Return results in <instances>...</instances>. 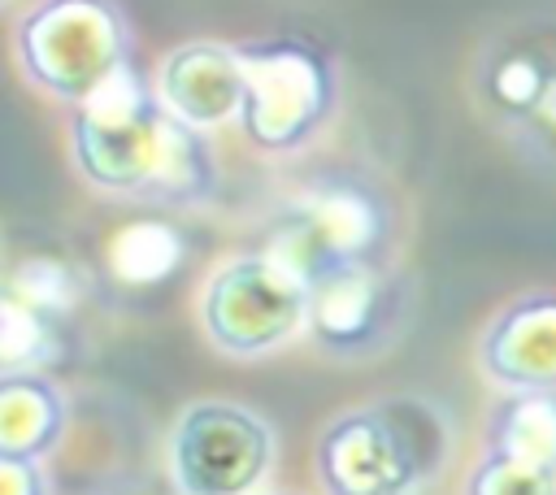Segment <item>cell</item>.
<instances>
[{"label":"cell","mask_w":556,"mask_h":495,"mask_svg":"<svg viewBox=\"0 0 556 495\" xmlns=\"http://www.w3.org/2000/svg\"><path fill=\"white\" fill-rule=\"evenodd\" d=\"M70 156L96 191L152 208H195L217 191L208 130L182 122L135 65L70 109Z\"/></svg>","instance_id":"6da1fadb"},{"label":"cell","mask_w":556,"mask_h":495,"mask_svg":"<svg viewBox=\"0 0 556 495\" xmlns=\"http://www.w3.org/2000/svg\"><path fill=\"white\" fill-rule=\"evenodd\" d=\"M447 452L452 426L434 404L387 399L339 412L313 447V469L326 495H417Z\"/></svg>","instance_id":"7a4b0ae2"},{"label":"cell","mask_w":556,"mask_h":495,"mask_svg":"<svg viewBox=\"0 0 556 495\" xmlns=\"http://www.w3.org/2000/svg\"><path fill=\"white\" fill-rule=\"evenodd\" d=\"M13 52L35 91L74 109L135 65V30L117 0H35L13 26Z\"/></svg>","instance_id":"3957f363"},{"label":"cell","mask_w":556,"mask_h":495,"mask_svg":"<svg viewBox=\"0 0 556 495\" xmlns=\"http://www.w3.org/2000/svg\"><path fill=\"white\" fill-rule=\"evenodd\" d=\"M235 52L243 65V139L269 156H291L308 148L339 104L334 61L300 35L243 39L235 43Z\"/></svg>","instance_id":"277c9868"},{"label":"cell","mask_w":556,"mask_h":495,"mask_svg":"<svg viewBox=\"0 0 556 495\" xmlns=\"http://www.w3.org/2000/svg\"><path fill=\"white\" fill-rule=\"evenodd\" d=\"M265 248L282 256L308 282L339 261L387 256L391 248V204L361 178L330 174L295 191L269 226Z\"/></svg>","instance_id":"5b68a950"},{"label":"cell","mask_w":556,"mask_h":495,"mask_svg":"<svg viewBox=\"0 0 556 495\" xmlns=\"http://www.w3.org/2000/svg\"><path fill=\"white\" fill-rule=\"evenodd\" d=\"M200 321L217 352L265 356L308 321V278L269 248L226 261L200 295Z\"/></svg>","instance_id":"8992f818"},{"label":"cell","mask_w":556,"mask_h":495,"mask_svg":"<svg viewBox=\"0 0 556 495\" xmlns=\"http://www.w3.org/2000/svg\"><path fill=\"white\" fill-rule=\"evenodd\" d=\"M274 430L243 404H191L169 443V473L178 495H252L274 469Z\"/></svg>","instance_id":"52a82bcc"},{"label":"cell","mask_w":556,"mask_h":495,"mask_svg":"<svg viewBox=\"0 0 556 495\" xmlns=\"http://www.w3.org/2000/svg\"><path fill=\"white\" fill-rule=\"evenodd\" d=\"M408 321V282L387 256L339 261L308 282L304 330L330 356H374L400 339Z\"/></svg>","instance_id":"ba28073f"},{"label":"cell","mask_w":556,"mask_h":495,"mask_svg":"<svg viewBox=\"0 0 556 495\" xmlns=\"http://www.w3.org/2000/svg\"><path fill=\"white\" fill-rule=\"evenodd\" d=\"M482 378L508 391H556V291L508 300L478 334Z\"/></svg>","instance_id":"9c48e42d"},{"label":"cell","mask_w":556,"mask_h":495,"mask_svg":"<svg viewBox=\"0 0 556 495\" xmlns=\"http://www.w3.org/2000/svg\"><path fill=\"white\" fill-rule=\"evenodd\" d=\"M556 78V35L547 26L500 30L478 56V100L495 117V126L513 139L526 117L539 109L547 82Z\"/></svg>","instance_id":"30bf717a"},{"label":"cell","mask_w":556,"mask_h":495,"mask_svg":"<svg viewBox=\"0 0 556 495\" xmlns=\"http://www.w3.org/2000/svg\"><path fill=\"white\" fill-rule=\"evenodd\" d=\"M156 96L191 126L217 130L226 122H239L243 109V65L235 43L217 39H191L174 48L161 61Z\"/></svg>","instance_id":"8fae6325"},{"label":"cell","mask_w":556,"mask_h":495,"mask_svg":"<svg viewBox=\"0 0 556 495\" xmlns=\"http://www.w3.org/2000/svg\"><path fill=\"white\" fill-rule=\"evenodd\" d=\"M70 426V404L43 369L0 373V452L43 460L56 452Z\"/></svg>","instance_id":"7c38bea8"},{"label":"cell","mask_w":556,"mask_h":495,"mask_svg":"<svg viewBox=\"0 0 556 495\" xmlns=\"http://www.w3.org/2000/svg\"><path fill=\"white\" fill-rule=\"evenodd\" d=\"M486 452L556 478V391H508L486 412Z\"/></svg>","instance_id":"4fadbf2b"},{"label":"cell","mask_w":556,"mask_h":495,"mask_svg":"<svg viewBox=\"0 0 556 495\" xmlns=\"http://www.w3.org/2000/svg\"><path fill=\"white\" fill-rule=\"evenodd\" d=\"M178 261H182V239L169 221H156V217L122 226L104 248L109 274L126 287H152V282L169 278L178 269Z\"/></svg>","instance_id":"5bb4252c"},{"label":"cell","mask_w":556,"mask_h":495,"mask_svg":"<svg viewBox=\"0 0 556 495\" xmlns=\"http://www.w3.org/2000/svg\"><path fill=\"white\" fill-rule=\"evenodd\" d=\"M13 300H22L30 313H39V317H48V321H61L65 313H74V304H78V278H74V269L65 265V261H56V256H30V261H22L13 274H9V282H0Z\"/></svg>","instance_id":"9a60e30c"},{"label":"cell","mask_w":556,"mask_h":495,"mask_svg":"<svg viewBox=\"0 0 556 495\" xmlns=\"http://www.w3.org/2000/svg\"><path fill=\"white\" fill-rule=\"evenodd\" d=\"M56 356V321L30 313L0 287V373L4 369H43Z\"/></svg>","instance_id":"2e32d148"},{"label":"cell","mask_w":556,"mask_h":495,"mask_svg":"<svg viewBox=\"0 0 556 495\" xmlns=\"http://www.w3.org/2000/svg\"><path fill=\"white\" fill-rule=\"evenodd\" d=\"M465 495H556V478L530 469L513 456L482 452V460L465 478Z\"/></svg>","instance_id":"e0dca14e"},{"label":"cell","mask_w":556,"mask_h":495,"mask_svg":"<svg viewBox=\"0 0 556 495\" xmlns=\"http://www.w3.org/2000/svg\"><path fill=\"white\" fill-rule=\"evenodd\" d=\"M513 143L521 152H530L534 161H556V78L547 82L539 109L526 117V126L513 135Z\"/></svg>","instance_id":"ac0fdd59"},{"label":"cell","mask_w":556,"mask_h":495,"mask_svg":"<svg viewBox=\"0 0 556 495\" xmlns=\"http://www.w3.org/2000/svg\"><path fill=\"white\" fill-rule=\"evenodd\" d=\"M0 495H48L39 460L4 456V452H0Z\"/></svg>","instance_id":"d6986e66"},{"label":"cell","mask_w":556,"mask_h":495,"mask_svg":"<svg viewBox=\"0 0 556 495\" xmlns=\"http://www.w3.org/2000/svg\"><path fill=\"white\" fill-rule=\"evenodd\" d=\"M126 495H165L161 486H139V491H126Z\"/></svg>","instance_id":"ffe728a7"}]
</instances>
